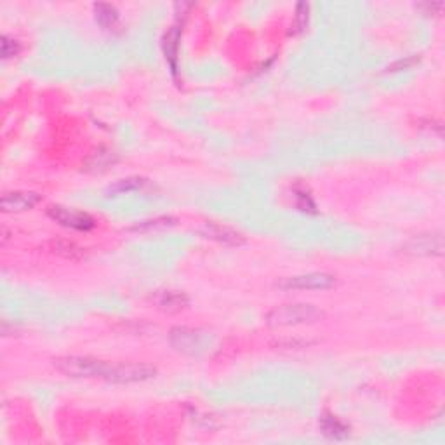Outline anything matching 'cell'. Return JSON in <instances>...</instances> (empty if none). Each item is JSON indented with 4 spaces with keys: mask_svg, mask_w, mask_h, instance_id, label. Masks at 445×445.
<instances>
[{
    "mask_svg": "<svg viewBox=\"0 0 445 445\" xmlns=\"http://www.w3.org/2000/svg\"><path fill=\"white\" fill-rule=\"evenodd\" d=\"M112 151H96L94 157H92V160L89 162V165H94L96 169L99 167H106V165H110V162H115L112 158Z\"/></svg>",
    "mask_w": 445,
    "mask_h": 445,
    "instance_id": "19",
    "label": "cell"
},
{
    "mask_svg": "<svg viewBox=\"0 0 445 445\" xmlns=\"http://www.w3.org/2000/svg\"><path fill=\"white\" fill-rule=\"evenodd\" d=\"M336 284L334 275L329 274H306L287 277L278 282V287L285 291H324Z\"/></svg>",
    "mask_w": 445,
    "mask_h": 445,
    "instance_id": "4",
    "label": "cell"
},
{
    "mask_svg": "<svg viewBox=\"0 0 445 445\" xmlns=\"http://www.w3.org/2000/svg\"><path fill=\"white\" fill-rule=\"evenodd\" d=\"M40 202V195L35 192H11L2 196V210L4 212H25L33 209Z\"/></svg>",
    "mask_w": 445,
    "mask_h": 445,
    "instance_id": "6",
    "label": "cell"
},
{
    "mask_svg": "<svg viewBox=\"0 0 445 445\" xmlns=\"http://www.w3.org/2000/svg\"><path fill=\"white\" fill-rule=\"evenodd\" d=\"M178 40H179V28L172 26L164 37V53L167 61L171 63L172 72L176 74V54H178Z\"/></svg>",
    "mask_w": 445,
    "mask_h": 445,
    "instance_id": "16",
    "label": "cell"
},
{
    "mask_svg": "<svg viewBox=\"0 0 445 445\" xmlns=\"http://www.w3.org/2000/svg\"><path fill=\"white\" fill-rule=\"evenodd\" d=\"M0 40H2V42H0V53H2V58H4V60L16 56V54L19 53L18 40L11 39V37L8 35H2V39Z\"/></svg>",
    "mask_w": 445,
    "mask_h": 445,
    "instance_id": "17",
    "label": "cell"
},
{
    "mask_svg": "<svg viewBox=\"0 0 445 445\" xmlns=\"http://www.w3.org/2000/svg\"><path fill=\"white\" fill-rule=\"evenodd\" d=\"M174 225H176L174 217L160 216V217H155V219H146V221H141V223H136V225L131 228V232L144 233V232H151V230H164Z\"/></svg>",
    "mask_w": 445,
    "mask_h": 445,
    "instance_id": "15",
    "label": "cell"
},
{
    "mask_svg": "<svg viewBox=\"0 0 445 445\" xmlns=\"http://www.w3.org/2000/svg\"><path fill=\"white\" fill-rule=\"evenodd\" d=\"M110 364L92 357H60L54 360V367L70 378H105Z\"/></svg>",
    "mask_w": 445,
    "mask_h": 445,
    "instance_id": "2",
    "label": "cell"
},
{
    "mask_svg": "<svg viewBox=\"0 0 445 445\" xmlns=\"http://www.w3.org/2000/svg\"><path fill=\"white\" fill-rule=\"evenodd\" d=\"M442 249L444 246H442L440 235H421L403 246V253L416 254V256H440Z\"/></svg>",
    "mask_w": 445,
    "mask_h": 445,
    "instance_id": "8",
    "label": "cell"
},
{
    "mask_svg": "<svg viewBox=\"0 0 445 445\" xmlns=\"http://www.w3.org/2000/svg\"><path fill=\"white\" fill-rule=\"evenodd\" d=\"M171 344L183 353H195L202 348V334L199 330L188 329V327H176L171 330Z\"/></svg>",
    "mask_w": 445,
    "mask_h": 445,
    "instance_id": "7",
    "label": "cell"
},
{
    "mask_svg": "<svg viewBox=\"0 0 445 445\" xmlns=\"http://www.w3.org/2000/svg\"><path fill=\"white\" fill-rule=\"evenodd\" d=\"M144 185H146V179L134 176V178H126L113 183L112 186H108L106 193H108V195H126V193L137 192V190L143 188Z\"/></svg>",
    "mask_w": 445,
    "mask_h": 445,
    "instance_id": "13",
    "label": "cell"
},
{
    "mask_svg": "<svg viewBox=\"0 0 445 445\" xmlns=\"http://www.w3.org/2000/svg\"><path fill=\"white\" fill-rule=\"evenodd\" d=\"M157 374V369L148 364H115L108 365L105 378L106 381L129 385V383H141L151 379Z\"/></svg>",
    "mask_w": 445,
    "mask_h": 445,
    "instance_id": "3",
    "label": "cell"
},
{
    "mask_svg": "<svg viewBox=\"0 0 445 445\" xmlns=\"http://www.w3.org/2000/svg\"><path fill=\"white\" fill-rule=\"evenodd\" d=\"M155 306L164 313H179L181 310L188 308L190 299L185 292L179 291H160L153 298Z\"/></svg>",
    "mask_w": 445,
    "mask_h": 445,
    "instance_id": "9",
    "label": "cell"
},
{
    "mask_svg": "<svg viewBox=\"0 0 445 445\" xmlns=\"http://www.w3.org/2000/svg\"><path fill=\"white\" fill-rule=\"evenodd\" d=\"M308 12H310V6L305 4V2H299L296 6V18H294V28L298 32H303L308 25Z\"/></svg>",
    "mask_w": 445,
    "mask_h": 445,
    "instance_id": "18",
    "label": "cell"
},
{
    "mask_svg": "<svg viewBox=\"0 0 445 445\" xmlns=\"http://www.w3.org/2000/svg\"><path fill=\"white\" fill-rule=\"evenodd\" d=\"M324 319V312L310 303L277 306L267 313V326L270 327H294L303 324H313Z\"/></svg>",
    "mask_w": 445,
    "mask_h": 445,
    "instance_id": "1",
    "label": "cell"
},
{
    "mask_svg": "<svg viewBox=\"0 0 445 445\" xmlns=\"http://www.w3.org/2000/svg\"><path fill=\"white\" fill-rule=\"evenodd\" d=\"M298 196V207L301 210H308V212H315V202L312 200V196L305 192H296Z\"/></svg>",
    "mask_w": 445,
    "mask_h": 445,
    "instance_id": "20",
    "label": "cell"
},
{
    "mask_svg": "<svg viewBox=\"0 0 445 445\" xmlns=\"http://www.w3.org/2000/svg\"><path fill=\"white\" fill-rule=\"evenodd\" d=\"M49 246L54 254H60V256L67 258V260L77 261L84 258V251H82L78 246H75V244L67 242V240H54V242H51Z\"/></svg>",
    "mask_w": 445,
    "mask_h": 445,
    "instance_id": "14",
    "label": "cell"
},
{
    "mask_svg": "<svg viewBox=\"0 0 445 445\" xmlns=\"http://www.w3.org/2000/svg\"><path fill=\"white\" fill-rule=\"evenodd\" d=\"M96 22L99 23L103 30H113L119 25V11L110 4H96L94 6Z\"/></svg>",
    "mask_w": 445,
    "mask_h": 445,
    "instance_id": "12",
    "label": "cell"
},
{
    "mask_svg": "<svg viewBox=\"0 0 445 445\" xmlns=\"http://www.w3.org/2000/svg\"><path fill=\"white\" fill-rule=\"evenodd\" d=\"M200 233L207 239L216 240V242L225 244V246H240V244H244V237L240 233H237L232 228H226V226L216 225V223H203Z\"/></svg>",
    "mask_w": 445,
    "mask_h": 445,
    "instance_id": "10",
    "label": "cell"
},
{
    "mask_svg": "<svg viewBox=\"0 0 445 445\" xmlns=\"http://www.w3.org/2000/svg\"><path fill=\"white\" fill-rule=\"evenodd\" d=\"M320 430L326 437L333 438V440H344V438L350 437V428L333 414H324L320 417Z\"/></svg>",
    "mask_w": 445,
    "mask_h": 445,
    "instance_id": "11",
    "label": "cell"
},
{
    "mask_svg": "<svg viewBox=\"0 0 445 445\" xmlns=\"http://www.w3.org/2000/svg\"><path fill=\"white\" fill-rule=\"evenodd\" d=\"M51 219H54L56 223H60L65 228L78 230V232H89L96 226V221L89 216L87 212H81V210L68 209L63 205H51L47 209Z\"/></svg>",
    "mask_w": 445,
    "mask_h": 445,
    "instance_id": "5",
    "label": "cell"
}]
</instances>
